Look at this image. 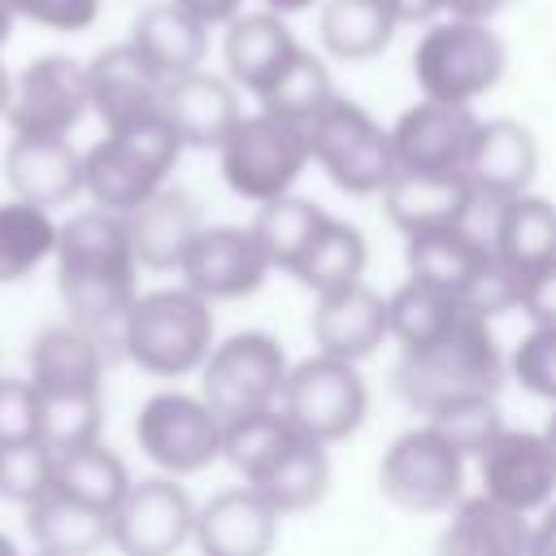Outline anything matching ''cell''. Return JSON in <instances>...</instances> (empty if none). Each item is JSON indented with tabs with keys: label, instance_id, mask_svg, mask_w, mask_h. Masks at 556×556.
I'll return each mask as SVG.
<instances>
[{
	"label": "cell",
	"instance_id": "6da1fadb",
	"mask_svg": "<svg viewBox=\"0 0 556 556\" xmlns=\"http://www.w3.org/2000/svg\"><path fill=\"white\" fill-rule=\"evenodd\" d=\"M56 295L74 326L96 339H117L122 317L139 295V261L126 217L109 208H78L56 235Z\"/></svg>",
	"mask_w": 556,
	"mask_h": 556
},
{
	"label": "cell",
	"instance_id": "7a4b0ae2",
	"mask_svg": "<svg viewBox=\"0 0 556 556\" xmlns=\"http://www.w3.org/2000/svg\"><path fill=\"white\" fill-rule=\"evenodd\" d=\"M117 343L126 361L148 378L178 382L204 369L208 352L217 348V317H213V304L182 282L152 287L135 295L130 313L122 317Z\"/></svg>",
	"mask_w": 556,
	"mask_h": 556
},
{
	"label": "cell",
	"instance_id": "3957f363",
	"mask_svg": "<svg viewBox=\"0 0 556 556\" xmlns=\"http://www.w3.org/2000/svg\"><path fill=\"white\" fill-rule=\"evenodd\" d=\"M508 361L491 334V321L465 313L439 343L421 352H400L395 365V391L408 408L421 417L447 408L452 400L469 395H495Z\"/></svg>",
	"mask_w": 556,
	"mask_h": 556
},
{
	"label": "cell",
	"instance_id": "277c9868",
	"mask_svg": "<svg viewBox=\"0 0 556 556\" xmlns=\"http://www.w3.org/2000/svg\"><path fill=\"white\" fill-rule=\"evenodd\" d=\"M178 156H182V139L165 117L130 130H113L83 152V191L91 195L96 208L126 217L169 187Z\"/></svg>",
	"mask_w": 556,
	"mask_h": 556
},
{
	"label": "cell",
	"instance_id": "5b68a950",
	"mask_svg": "<svg viewBox=\"0 0 556 556\" xmlns=\"http://www.w3.org/2000/svg\"><path fill=\"white\" fill-rule=\"evenodd\" d=\"M508 70V48L491 22L439 17L421 30L413 48V78L426 100L469 104L500 87Z\"/></svg>",
	"mask_w": 556,
	"mask_h": 556
},
{
	"label": "cell",
	"instance_id": "8992f818",
	"mask_svg": "<svg viewBox=\"0 0 556 556\" xmlns=\"http://www.w3.org/2000/svg\"><path fill=\"white\" fill-rule=\"evenodd\" d=\"M465 452L430 421L395 434L378 460V491L413 517H447L465 500Z\"/></svg>",
	"mask_w": 556,
	"mask_h": 556
},
{
	"label": "cell",
	"instance_id": "52a82bcc",
	"mask_svg": "<svg viewBox=\"0 0 556 556\" xmlns=\"http://www.w3.org/2000/svg\"><path fill=\"white\" fill-rule=\"evenodd\" d=\"M313 165L308 130L295 122H282L265 109L243 113L239 126L217 148L222 182L252 204H269L278 195H291L300 174Z\"/></svg>",
	"mask_w": 556,
	"mask_h": 556
},
{
	"label": "cell",
	"instance_id": "ba28073f",
	"mask_svg": "<svg viewBox=\"0 0 556 556\" xmlns=\"http://www.w3.org/2000/svg\"><path fill=\"white\" fill-rule=\"evenodd\" d=\"M287 374H291L287 348L269 330H235L217 339V348L208 352L200 369V395L222 417V426H230L278 408Z\"/></svg>",
	"mask_w": 556,
	"mask_h": 556
},
{
	"label": "cell",
	"instance_id": "9c48e42d",
	"mask_svg": "<svg viewBox=\"0 0 556 556\" xmlns=\"http://www.w3.org/2000/svg\"><path fill=\"white\" fill-rule=\"evenodd\" d=\"M308 148L313 165L348 195H382L387 182L400 174L391 126H382L369 109L343 96L308 126Z\"/></svg>",
	"mask_w": 556,
	"mask_h": 556
},
{
	"label": "cell",
	"instance_id": "30bf717a",
	"mask_svg": "<svg viewBox=\"0 0 556 556\" xmlns=\"http://www.w3.org/2000/svg\"><path fill=\"white\" fill-rule=\"evenodd\" d=\"M222 439H226V426L204 404L200 391L165 387V391H152L135 413L139 452L156 473H169V478L204 473L213 460H222Z\"/></svg>",
	"mask_w": 556,
	"mask_h": 556
},
{
	"label": "cell",
	"instance_id": "8fae6325",
	"mask_svg": "<svg viewBox=\"0 0 556 556\" xmlns=\"http://www.w3.org/2000/svg\"><path fill=\"white\" fill-rule=\"evenodd\" d=\"M278 408L304 439L334 447L365 426L369 387L352 361H334V356L313 352V356L291 365Z\"/></svg>",
	"mask_w": 556,
	"mask_h": 556
},
{
	"label": "cell",
	"instance_id": "7c38bea8",
	"mask_svg": "<svg viewBox=\"0 0 556 556\" xmlns=\"http://www.w3.org/2000/svg\"><path fill=\"white\" fill-rule=\"evenodd\" d=\"M195 508L200 504L191 500L182 478H139L109 513V547H117L122 556H174L195 534Z\"/></svg>",
	"mask_w": 556,
	"mask_h": 556
},
{
	"label": "cell",
	"instance_id": "4fadbf2b",
	"mask_svg": "<svg viewBox=\"0 0 556 556\" xmlns=\"http://www.w3.org/2000/svg\"><path fill=\"white\" fill-rule=\"evenodd\" d=\"M478 495L491 504L539 517L556 500V447L543 430H513L504 426L482 452H478Z\"/></svg>",
	"mask_w": 556,
	"mask_h": 556
},
{
	"label": "cell",
	"instance_id": "5bb4252c",
	"mask_svg": "<svg viewBox=\"0 0 556 556\" xmlns=\"http://www.w3.org/2000/svg\"><path fill=\"white\" fill-rule=\"evenodd\" d=\"M91 109V87H87V65L48 52L35 56L17 78H13V104L4 113L13 135H43V139H70L74 126Z\"/></svg>",
	"mask_w": 556,
	"mask_h": 556
},
{
	"label": "cell",
	"instance_id": "9a60e30c",
	"mask_svg": "<svg viewBox=\"0 0 556 556\" xmlns=\"http://www.w3.org/2000/svg\"><path fill=\"white\" fill-rule=\"evenodd\" d=\"M482 117L469 104L417 100L391 122L395 165L408 174H465Z\"/></svg>",
	"mask_w": 556,
	"mask_h": 556
},
{
	"label": "cell",
	"instance_id": "2e32d148",
	"mask_svg": "<svg viewBox=\"0 0 556 556\" xmlns=\"http://www.w3.org/2000/svg\"><path fill=\"white\" fill-rule=\"evenodd\" d=\"M269 274H274V265L248 226H204L178 269L182 287H191L208 304L243 300V295L261 291V282Z\"/></svg>",
	"mask_w": 556,
	"mask_h": 556
},
{
	"label": "cell",
	"instance_id": "e0dca14e",
	"mask_svg": "<svg viewBox=\"0 0 556 556\" xmlns=\"http://www.w3.org/2000/svg\"><path fill=\"white\" fill-rule=\"evenodd\" d=\"M87 87H91V113L104 122V135L161 117L165 78L130 43L100 48L87 61Z\"/></svg>",
	"mask_w": 556,
	"mask_h": 556
},
{
	"label": "cell",
	"instance_id": "ac0fdd59",
	"mask_svg": "<svg viewBox=\"0 0 556 556\" xmlns=\"http://www.w3.org/2000/svg\"><path fill=\"white\" fill-rule=\"evenodd\" d=\"M278 508L248 482L213 491L195 508L191 543L200 556H269L278 543Z\"/></svg>",
	"mask_w": 556,
	"mask_h": 556
},
{
	"label": "cell",
	"instance_id": "d6986e66",
	"mask_svg": "<svg viewBox=\"0 0 556 556\" xmlns=\"http://www.w3.org/2000/svg\"><path fill=\"white\" fill-rule=\"evenodd\" d=\"M308 330H313V343H317L321 356L361 365L365 356H374L391 339L387 295H378L369 282H356V287L317 295L313 317H308Z\"/></svg>",
	"mask_w": 556,
	"mask_h": 556
},
{
	"label": "cell",
	"instance_id": "ffe728a7",
	"mask_svg": "<svg viewBox=\"0 0 556 556\" xmlns=\"http://www.w3.org/2000/svg\"><path fill=\"white\" fill-rule=\"evenodd\" d=\"M300 39L291 35L287 17L282 13H269V9H256V13H239L230 26H226V39H222V61H226V78L248 91V96H265L282 70L300 56Z\"/></svg>",
	"mask_w": 556,
	"mask_h": 556
},
{
	"label": "cell",
	"instance_id": "44dd1931",
	"mask_svg": "<svg viewBox=\"0 0 556 556\" xmlns=\"http://www.w3.org/2000/svg\"><path fill=\"white\" fill-rule=\"evenodd\" d=\"M161 117L174 126V135L182 139V148H222L226 135L243 117L239 87L226 74L191 70V74L165 83Z\"/></svg>",
	"mask_w": 556,
	"mask_h": 556
},
{
	"label": "cell",
	"instance_id": "7402d4cb",
	"mask_svg": "<svg viewBox=\"0 0 556 556\" xmlns=\"http://www.w3.org/2000/svg\"><path fill=\"white\" fill-rule=\"evenodd\" d=\"M473 204H478V191L469 187L465 174H408V169H400L382 191V213L404 239L447 230V226H469Z\"/></svg>",
	"mask_w": 556,
	"mask_h": 556
},
{
	"label": "cell",
	"instance_id": "603a6c76",
	"mask_svg": "<svg viewBox=\"0 0 556 556\" xmlns=\"http://www.w3.org/2000/svg\"><path fill=\"white\" fill-rule=\"evenodd\" d=\"M4 182L13 200H26L52 213L74 195H83V152L70 139L13 135L4 148Z\"/></svg>",
	"mask_w": 556,
	"mask_h": 556
},
{
	"label": "cell",
	"instance_id": "cb8c5ba5",
	"mask_svg": "<svg viewBox=\"0 0 556 556\" xmlns=\"http://www.w3.org/2000/svg\"><path fill=\"white\" fill-rule=\"evenodd\" d=\"M534 174H539V143H534L530 126H521L513 117H486L478 126V139L465 161L469 187L486 200H513V195L530 191Z\"/></svg>",
	"mask_w": 556,
	"mask_h": 556
},
{
	"label": "cell",
	"instance_id": "d4e9b609",
	"mask_svg": "<svg viewBox=\"0 0 556 556\" xmlns=\"http://www.w3.org/2000/svg\"><path fill=\"white\" fill-rule=\"evenodd\" d=\"M30 387L39 395H100L104 387V339L61 321L43 326L30 343Z\"/></svg>",
	"mask_w": 556,
	"mask_h": 556
},
{
	"label": "cell",
	"instance_id": "484cf974",
	"mask_svg": "<svg viewBox=\"0 0 556 556\" xmlns=\"http://www.w3.org/2000/svg\"><path fill=\"white\" fill-rule=\"evenodd\" d=\"M126 230H130V248H135L139 269L178 274L187 252H191V243H195V235L204 230V222H200V204L187 191L165 187L148 204L126 213Z\"/></svg>",
	"mask_w": 556,
	"mask_h": 556
},
{
	"label": "cell",
	"instance_id": "4316f807",
	"mask_svg": "<svg viewBox=\"0 0 556 556\" xmlns=\"http://www.w3.org/2000/svg\"><path fill=\"white\" fill-rule=\"evenodd\" d=\"M434 556H530V521L486 495H465L447 513Z\"/></svg>",
	"mask_w": 556,
	"mask_h": 556
},
{
	"label": "cell",
	"instance_id": "83f0119b",
	"mask_svg": "<svg viewBox=\"0 0 556 556\" xmlns=\"http://www.w3.org/2000/svg\"><path fill=\"white\" fill-rule=\"evenodd\" d=\"M491 243L469 226H447L430 235L404 239V265L413 282H426L434 291H447L460 300V291L478 278V269L491 261Z\"/></svg>",
	"mask_w": 556,
	"mask_h": 556
},
{
	"label": "cell",
	"instance_id": "f1b7e54d",
	"mask_svg": "<svg viewBox=\"0 0 556 556\" xmlns=\"http://www.w3.org/2000/svg\"><path fill=\"white\" fill-rule=\"evenodd\" d=\"M491 252L521 278L552 265L556 261V204L534 191L500 200L495 222H491Z\"/></svg>",
	"mask_w": 556,
	"mask_h": 556
},
{
	"label": "cell",
	"instance_id": "f546056e",
	"mask_svg": "<svg viewBox=\"0 0 556 556\" xmlns=\"http://www.w3.org/2000/svg\"><path fill=\"white\" fill-rule=\"evenodd\" d=\"M126 43L169 83V78H182L191 70H204L208 26H200L191 13H182L174 0H165V4H152L135 17V30Z\"/></svg>",
	"mask_w": 556,
	"mask_h": 556
},
{
	"label": "cell",
	"instance_id": "4dcf8cb0",
	"mask_svg": "<svg viewBox=\"0 0 556 556\" xmlns=\"http://www.w3.org/2000/svg\"><path fill=\"white\" fill-rule=\"evenodd\" d=\"M130 469L126 460L100 439V443H87V447H74V452H52V491L96 508V513H113L122 504V495L130 491Z\"/></svg>",
	"mask_w": 556,
	"mask_h": 556
},
{
	"label": "cell",
	"instance_id": "1f68e13d",
	"mask_svg": "<svg viewBox=\"0 0 556 556\" xmlns=\"http://www.w3.org/2000/svg\"><path fill=\"white\" fill-rule=\"evenodd\" d=\"M400 22L387 0H321L317 39L334 61H369L395 39Z\"/></svg>",
	"mask_w": 556,
	"mask_h": 556
},
{
	"label": "cell",
	"instance_id": "d6a6232c",
	"mask_svg": "<svg viewBox=\"0 0 556 556\" xmlns=\"http://www.w3.org/2000/svg\"><path fill=\"white\" fill-rule=\"evenodd\" d=\"M252 491H261L278 517H291V513H308L326 500L330 491V452L304 434H295L287 443V452L252 482Z\"/></svg>",
	"mask_w": 556,
	"mask_h": 556
},
{
	"label": "cell",
	"instance_id": "836d02e7",
	"mask_svg": "<svg viewBox=\"0 0 556 556\" xmlns=\"http://www.w3.org/2000/svg\"><path fill=\"white\" fill-rule=\"evenodd\" d=\"M365 265H369V243L352 222L326 217V226L317 230V239L308 243V252L295 261L291 278L300 287H308L313 295H330L343 287L365 282Z\"/></svg>",
	"mask_w": 556,
	"mask_h": 556
},
{
	"label": "cell",
	"instance_id": "e575fe53",
	"mask_svg": "<svg viewBox=\"0 0 556 556\" xmlns=\"http://www.w3.org/2000/svg\"><path fill=\"white\" fill-rule=\"evenodd\" d=\"M26 530L35 539V552L52 556H96L109 543V517L61 491H48L26 508Z\"/></svg>",
	"mask_w": 556,
	"mask_h": 556
},
{
	"label": "cell",
	"instance_id": "d590c367",
	"mask_svg": "<svg viewBox=\"0 0 556 556\" xmlns=\"http://www.w3.org/2000/svg\"><path fill=\"white\" fill-rule=\"evenodd\" d=\"M61 222L26 200H0V287L26 282L43 261L56 256Z\"/></svg>",
	"mask_w": 556,
	"mask_h": 556
},
{
	"label": "cell",
	"instance_id": "8d00e7d4",
	"mask_svg": "<svg viewBox=\"0 0 556 556\" xmlns=\"http://www.w3.org/2000/svg\"><path fill=\"white\" fill-rule=\"evenodd\" d=\"M326 208L304 200V195H278L269 204H256V217L248 222V230L256 235L261 252L269 256L274 269H295V261L308 252V243L317 239V230L326 226Z\"/></svg>",
	"mask_w": 556,
	"mask_h": 556
},
{
	"label": "cell",
	"instance_id": "74e56055",
	"mask_svg": "<svg viewBox=\"0 0 556 556\" xmlns=\"http://www.w3.org/2000/svg\"><path fill=\"white\" fill-rule=\"evenodd\" d=\"M460 317H465V308L456 295L434 291L413 278L387 295V321H391V339L400 343V352H421V348L439 343Z\"/></svg>",
	"mask_w": 556,
	"mask_h": 556
},
{
	"label": "cell",
	"instance_id": "f35d334b",
	"mask_svg": "<svg viewBox=\"0 0 556 556\" xmlns=\"http://www.w3.org/2000/svg\"><path fill=\"white\" fill-rule=\"evenodd\" d=\"M334 100H339V91H334V78H330V70H326V61L304 48V52L282 70V78L261 96V109L308 130Z\"/></svg>",
	"mask_w": 556,
	"mask_h": 556
},
{
	"label": "cell",
	"instance_id": "ab89813d",
	"mask_svg": "<svg viewBox=\"0 0 556 556\" xmlns=\"http://www.w3.org/2000/svg\"><path fill=\"white\" fill-rule=\"evenodd\" d=\"M295 434H300V430L282 417V408H269V413L230 421V426H226V439H222V460L252 486V482L287 452V443H291Z\"/></svg>",
	"mask_w": 556,
	"mask_h": 556
},
{
	"label": "cell",
	"instance_id": "60d3db41",
	"mask_svg": "<svg viewBox=\"0 0 556 556\" xmlns=\"http://www.w3.org/2000/svg\"><path fill=\"white\" fill-rule=\"evenodd\" d=\"M104 395H39V443L48 452H74L100 443Z\"/></svg>",
	"mask_w": 556,
	"mask_h": 556
},
{
	"label": "cell",
	"instance_id": "b9f144b4",
	"mask_svg": "<svg viewBox=\"0 0 556 556\" xmlns=\"http://www.w3.org/2000/svg\"><path fill=\"white\" fill-rule=\"evenodd\" d=\"M52 491V452L35 443H9L0 447V500L30 508Z\"/></svg>",
	"mask_w": 556,
	"mask_h": 556
},
{
	"label": "cell",
	"instance_id": "7bdbcfd3",
	"mask_svg": "<svg viewBox=\"0 0 556 556\" xmlns=\"http://www.w3.org/2000/svg\"><path fill=\"white\" fill-rule=\"evenodd\" d=\"M430 426H439L465 456H478L500 430H504V421H500V408H495V395H469V400H452L447 408H439V413H430L426 417Z\"/></svg>",
	"mask_w": 556,
	"mask_h": 556
},
{
	"label": "cell",
	"instance_id": "ee69618b",
	"mask_svg": "<svg viewBox=\"0 0 556 556\" xmlns=\"http://www.w3.org/2000/svg\"><path fill=\"white\" fill-rule=\"evenodd\" d=\"M508 374L521 382V391L556 408V330L530 326V334L508 352Z\"/></svg>",
	"mask_w": 556,
	"mask_h": 556
},
{
	"label": "cell",
	"instance_id": "f6af8a7d",
	"mask_svg": "<svg viewBox=\"0 0 556 556\" xmlns=\"http://www.w3.org/2000/svg\"><path fill=\"white\" fill-rule=\"evenodd\" d=\"M517 304H521V274H513L500 256H491L478 269V278L460 291V308L482 321H495L500 313H513Z\"/></svg>",
	"mask_w": 556,
	"mask_h": 556
},
{
	"label": "cell",
	"instance_id": "bcb514c9",
	"mask_svg": "<svg viewBox=\"0 0 556 556\" xmlns=\"http://www.w3.org/2000/svg\"><path fill=\"white\" fill-rule=\"evenodd\" d=\"M35 439H39V391L30 387V378L0 374V447L35 443Z\"/></svg>",
	"mask_w": 556,
	"mask_h": 556
},
{
	"label": "cell",
	"instance_id": "7dc6e473",
	"mask_svg": "<svg viewBox=\"0 0 556 556\" xmlns=\"http://www.w3.org/2000/svg\"><path fill=\"white\" fill-rule=\"evenodd\" d=\"M13 17H26L35 26H48V30H61V35H74V30H87L100 13V0H0Z\"/></svg>",
	"mask_w": 556,
	"mask_h": 556
},
{
	"label": "cell",
	"instance_id": "c3c4849f",
	"mask_svg": "<svg viewBox=\"0 0 556 556\" xmlns=\"http://www.w3.org/2000/svg\"><path fill=\"white\" fill-rule=\"evenodd\" d=\"M517 308L530 317V326L556 330V261L521 278V304Z\"/></svg>",
	"mask_w": 556,
	"mask_h": 556
},
{
	"label": "cell",
	"instance_id": "681fc988",
	"mask_svg": "<svg viewBox=\"0 0 556 556\" xmlns=\"http://www.w3.org/2000/svg\"><path fill=\"white\" fill-rule=\"evenodd\" d=\"M182 13H191L200 26H230L243 13V0H174Z\"/></svg>",
	"mask_w": 556,
	"mask_h": 556
},
{
	"label": "cell",
	"instance_id": "f907efd6",
	"mask_svg": "<svg viewBox=\"0 0 556 556\" xmlns=\"http://www.w3.org/2000/svg\"><path fill=\"white\" fill-rule=\"evenodd\" d=\"M530 556H556V500L530 517Z\"/></svg>",
	"mask_w": 556,
	"mask_h": 556
},
{
	"label": "cell",
	"instance_id": "816d5d0a",
	"mask_svg": "<svg viewBox=\"0 0 556 556\" xmlns=\"http://www.w3.org/2000/svg\"><path fill=\"white\" fill-rule=\"evenodd\" d=\"M387 4H391V13H395L400 26H408V22L430 26V22L443 17V0H387Z\"/></svg>",
	"mask_w": 556,
	"mask_h": 556
},
{
	"label": "cell",
	"instance_id": "f5cc1de1",
	"mask_svg": "<svg viewBox=\"0 0 556 556\" xmlns=\"http://www.w3.org/2000/svg\"><path fill=\"white\" fill-rule=\"evenodd\" d=\"M513 0H443L447 17H469V22H491L495 13H504Z\"/></svg>",
	"mask_w": 556,
	"mask_h": 556
},
{
	"label": "cell",
	"instance_id": "db71d44e",
	"mask_svg": "<svg viewBox=\"0 0 556 556\" xmlns=\"http://www.w3.org/2000/svg\"><path fill=\"white\" fill-rule=\"evenodd\" d=\"M261 4H265L269 13H282V17H287V13H304V9H313L317 0H261Z\"/></svg>",
	"mask_w": 556,
	"mask_h": 556
},
{
	"label": "cell",
	"instance_id": "11a10c76",
	"mask_svg": "<svg viewBox=\"0 0 556 556\" xmlns=\"http://www.w3.org/2000/svg\"><path fill=\"white\" fill-rule=\"evenodd\" d=\"M9 104H13V74H9V65L0 61V117L9 113Z\"/></svg>",
	"mask_w": 556,
	"mask_h": 556
},
{
	"label": "cell",
	"instance_id": "9f6ffc18",
	"mask_svg": "<svg viewBox=\"0 0 556 556\" xmlns=\"http://www.w3.org/2000/svg\"><path fill=\"white\" fill-rule=\"evenodd\" d=\"M9 30H13V13L0 4V48H4V39H9Z\"/></svg>",
	"mask_w": 556,
	"mask_h": 556
},
{
	"label": "cell",
	"instance_id": "6f0895ef",
	"mask_svg": "<svg viewBox=\"0 0 556 556\" xmlns=\"http://www.w3.org/2000/svg\"><path fill=\"white\" fill-rule=\"evenodd\" d=\"M0 556H22V552H17V543H13L4 530H0Z\"/></svg>",
	"mask_w": 556,
	"mask_h": 556
},
{
	"label": "cell",
	"instance_id": "680465c9",
	"mask_svg": "<svg viewBox=\"0 0 556 556\" xmlns=\"http://www.w3.org/2000/svg\"><path fill=\"white\" fill-rule=\"evenodd\" d=\"M543 434L552 439V447H556V408H552V417H547V426H543Z\"/></svg>",
	"mask_w": 556,
	"mask_h": 556
},
{
	"label": "cell",
	"instance_id": "91938a15",
	"mask_svg": "<svg viewBox=\"0 0 556 556\" xmlns=\"http://www.w3.org/2000/svg\"><path fill=\"white\" fill-rule=\"evenodd\" d=\"M30 556H52V552H30Z\"/></svg>",
	"mask_w": 556,
	"mask_h": 556
}]
</instances>
